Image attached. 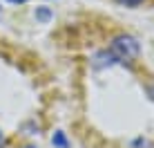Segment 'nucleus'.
I'll use <instances>...</instances> for the list:
<instances>
[{
	"mask_svg": "<svg viewBox=\"0 0 154 148\" xmlns=\"http://www.w3.org/2000/svg\"><path fill=\"white\" fill-rule=\"evenodd\" d=\"M119 2H121V5H139L141 0H119Z\"/></svg>",
	"mask_w": 154,
	"mask_h": 148,
	"instance_id": "nucleus-4",
	"label": "nucleus"
},
{
	"mask_svg": "<svg viewBox=\"0 0 154 148\" xmlns=\"http://www.w3.org/2000/svg\"><path fill=\"white\" fill-rule=\"evenodd\" d=\"M139 52H141L139 40L132 38V36H127V34H121V36H116L112 40L107 54L112 56L114 63H132L136 56H139Z\"/></svg>",
	"mask_w": 154,
	"mask_h": 148,
	"instance_id": "nucleus-1",
	"label": "nucleus"
},
{
	"mask_svg": "<svg viewBox=\"0 0 154 148\" xmlns=\"http://www.w3.org/2000/svg\"><path fill=\"white\" fill-rule=\"evenodd\" d=\"M2 141H5V137H2V133H0V144H2Z\"/></svg>",
	"mask_w": 154,
	"mask_h": 148,
	"instance_id": "nucleus-6",
	"label": "nucleus"
},
{
	"mask_svg": "<svg viewBox=\"0 0 154 148\" xmlns=\"http://www.w3.org/2000/svg\"><path fill=\"white\" fill-rule=\"evenodd\" d=\"M51 144L58 146V148H67V146H69V141H67L65 133H56L54 137H51Z\"/></svg>",
	"mask_w": 154,
	"mask_h": 148,
	"instance_id": "nucleus-2",
	"label": "nucleus"
},
{
	"mask_svg": "<svg viewBox=\"0 0 154 148\" xmlns=\"http://www.w3.org/2000/svg\"><path fill=\"white\" fill-rule=\"evenodd\" d=\"M36 16H38L40 20H47V18H49V9H40V11L36 14Z\"/></svg>",
	"mask_w": 154,
	"mask_h": 148,
	"instance_id": "nucleus-3",
	"label": "nucleus"
},
{
	"mask_svg": "<svg viewBox=\"0 0 154 148\" xmlns=\"http://www.w3.org/2000/svg\"><path fill=\"white\" fill-rule=\"evenodd\" d=\"M9 2H14V5H20V2H25V0H9Z\"/></svg>",
	"mask_w": 154,
	"mask_h": 148,
	"instance_id": "nucleus-5",
	"label": "nucleus"
},
{
	"mask_svg": "<svg viewBox=\"0 0 154 148\" xmlns=\"http://www.w3.org/2000/svg\"><path fill=\"white\" fill-rule=\"evenodd\" d=\"M29 148H31V146H29Z\"/></svg>",
	"mask_w": 154,
	"mask_h": 148,
	"instance_id": "nucleus-7",
	"label": "nucleus"
}]
</instances>
